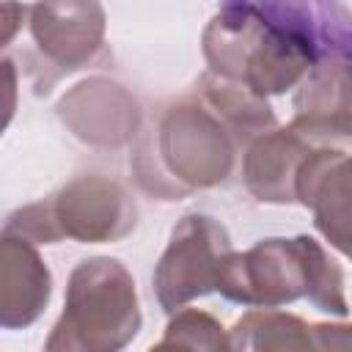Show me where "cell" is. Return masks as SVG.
<instances>
[{"label": "cell", "instance_id": "6da1fadb", "mask_svg": "<svg viewBox=\"0 0 352 352\" xmlns=\"http://www.w3.org/2000/svg\"><path fill=\"white\" fill-rule=\"evenodd\" d=\"M209 74L258 96L297 88L319 60L314 3H223L201 36Z\"/></svg>", "mask_w": 352, "mask_h": 352}, {"label": "cell", "instance_id": "3957f363", "mask_svg": "<svg viewBox=\"0 0 352 352\" xmlns=\"http://www.w3.org/2000/svg\"><path fill=\"white\" fill-rule=\"evenodd\" d=\"M217 292L239 305L278 308L308 300L314 308L346 316L344 272L314 236H270L245 253H231L223 264Z\"/></svg>", "mask_w": 352, "mask_h": 352}, {"label": "cell", "instance_id": "9c48e42d", "mask_svg": "<svg viewBox=\"0 0 352 352\" xmlns=\"http://www.w3.org/2000/svg\"><path fill=\"white\" fill-rule=\"evenodd\" d=\"M58 116L80 140L104 148L129 143L140 124L135 96L107 77H91L74 85L58 102Z\"/></svg>", "mask_w": 352, "mask_h": 352}, {"label": "cell", "instance_id": "ba28073f", "mask_svg": "<svg viewBox=\"0 0 352 352\" xmlns=\"http://www.w3.org/2000/svg\"><path fill=\"white\" fill-rule=\"evenodd\" d=\"M297 204L308 206L316 231L352 258V151L314 148L297 176Z\"/></svg>", "mask_w": 352, "mask_h": 352}, {"label": "cell", "instance_id": "30bf717a", "mask_svg": "<svg viewBox=\"0 0 352 352\" xmlns=\"http://www.w3.org/2000/svg\"><path fill=\"white\" fill-rule=\"evenodd\" d=\"M319 148L294 124L256 138L242 154V182L261 204H297V176L311 151Z\"/></svg>", "mask_w": 352, "mask_h": 352}, {"label": "cell", "instance_id": "5bb4252c", "mask_svg": "<svg viewBox=\"0 0 352 352\" xmlns=\"http://www.w3.org/2000/svg\"><path fill=\"white\" fill-rule=\"evenodd\" d=\"M148 352H234L231 333L206 311L182 308Z\"/></svg>", "mask_w": 352, "mask_h": 352}, {"label": "cell", "instance_id": "52a82bcc", "mask_svg": "<svg viewBox=\"0 0 352 352\" xmlns=\"http://www.w3.org/2000/svg\"><path fill=\"white\" fill-rule=\"evenodd\" d=\"M30 36L38 55L36 85L50 91L55 80L85 69L104 50V8L99 3L30 6Z\"/></svg>", "mask_w": 352, "mask_h": 352}, {"label": "cell", "instance_id": "277c9868", "mask_svg": "<svg viewBox=\"0 0 352 352\" xmlns=\"http://www.w3.org/2000/svg\"><path fill=\"white\" fill-rule=\"evenodd\" d=\"M140 322L129 270L118 258L91 256L72 270L63 314L41 352H121L138 336Z\"/></svg>", "mask_w": 352, "mask_h": 352}, {"label": "cell", "instance_id": "9a60e30c", "mask_svg": "<svg viewBox=\"0 0 352 352\" xmlns=\"http://www.w3.org/2000/svg\"><path fill=\"white\" fill-rule=\"evenodd\" d=\"M319 58L352 66V8L341 3H314Z\"/></svg>", "mask_w": 352, "mask_h": 352}, {"label": "cell", "instance_id": "8992f818", "mask_svg": "<svg viewBox=\"0 0 352 352\" xmlns=\"http://www.w3.org/2000/svg\"><path fill=\"white\" fill-rule=\"evenodd\" d=\"M234 253L228 231L209 214H184L170 231L168 248L154 267V294L165 314L217 292L226 258Z\"/></svg>", "mask_w": 352, "mask_h": 352}, {"label": "cell", "instance_id": "7c38bea8", "mask_svg": "<svg viewBox=\"0 0 352 352\" xmlns=\"http://www.w3.org/2000/svg\"><path fill=\"white\" fill-rule=\"evenodd\" d=\"M228 333L234 352H322L314 324L275 308L248 311Z\"/></svg>", "mask_w": 352, "mask_h": 352}, {"label": "cell", "instance_id": "2e32d148", "mask_svg": "<svg viewBox=\"0 0 352 352\" xmlns=\"http://www.w3.org/2000/svg\"><path fill=\"white\" fill-rule=\"evenodd\" d=\"M314 333H316L322 352H352V324L319 322L314 324Z\"/></svg>", "mask_w": 352, "mask_h": 352}, {"label": "cell", "instance_id": "4fadbf2b", "mask_svg": "<svg viewBox=\"0 0 352 352\" xmlns=\"http://www.w3.org/2000/svg\"><path fill=\"white\" fill-rule=\"evenodd\" d=\"M195 91L231 126V132L239 138L242 148H248L256 138H261L264 132H270V129L278 126L270 102L264 96L242 88V85H236V82L220 80V77H214V74L206 72L198 80V88Z\"/></svg>", "mask_w": 352, "mask_h": 352}, {"label": "cell", "instance_id": "5b68a950", "mask_svg": "<svg viewBox=\"0 0 352 352\" xmlns=\"http://www.w3.org/2000/svg\"><path fill=\"white\" fill-rule=\"evenodd\" d=\"M138 226V206L126 187L102 173L69 179L50 198L28 204L6 217L3 234L30 239L33 245L116 242Z\"/></svg>", "mask_w": 352, "mask_h": 352}, {"label": "cell", "instance_id": "8fae6325", "mask_svg": "<svg viewBox=\"0 0 352 352\" xmlns=\"http://www.w3.org/2000/svg\"><path fill=\"white\" fill-rule=\"evenodd\" d=\"M52 292V275L36 245L22 236L3 234L0 242V324L22 330L33 324Z\"/></svg>", "mask_w": 352, "mask_h": 352}, {"label": "cell", "instance_id": "7a4b0ae2", "mask_svg": "<svg viewBox=\"0 0 352 352\" xmlns=\"http://www.w3.org/2000/svg\"><path fill=\"white\" fill-rule=\"evenodd\" d=\"M236 154H245L239 138L192 91L165 104L140 135L132 170L148 195L179 201L195 190L226 184L234 173Z\"/></svg>", "mask_w": 352, "mask_h": 352}]
</instances>
